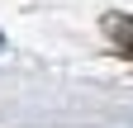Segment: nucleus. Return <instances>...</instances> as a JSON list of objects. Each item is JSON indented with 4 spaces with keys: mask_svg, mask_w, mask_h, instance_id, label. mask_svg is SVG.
Instances as JSON below:
<instances>
[{
    "mask_svg": "<svg viewBox=\"0 0 133 128\" xmlns=\"http://www.w3.org/2000/svg\"><path fill=\"white\" fill-rule=\"evenodd\" d=\"M105 29H109V38H114V43H119L124 52L133 57V19H128V14H109Z\"/></svg>",
    "mask_w": 133,
    "mask_h": 128,
    "instance_id": "obj_1",
    "label": "nucleus"
}]
</instances>
